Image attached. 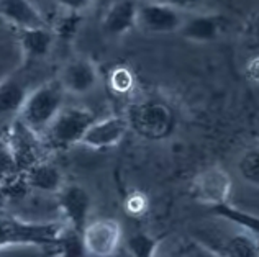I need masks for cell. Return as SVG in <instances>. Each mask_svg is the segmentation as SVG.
<instances>
[{
    "label": "cell",
    "mask_w": 259,
    "mask_h": 257,
    "mask_svg": "<svg viewBox=\"0 0 259 257\" xmlns=\"http://www.w3.org/2000/svg\"><path fill=\"white\" fill-rule=\"evenodd\" d=\"M64 95L66 92L58 80L36 87L30 90L18 113V120L36 136H43L61 108L64 107Z\"/></svg>",
    "instance_id": "obj_1"
},
{
    "label": "cell",
    "mask_w": 259,
    "mask_h": 257,
    "mask_svg": "<svg viewBox=\"0 0 259 257\" xmlns=\"http://www.w3.org/2000/svg\"><path fill=\"white\" fill-rule=\"evenodd\" d=\"M66 229L64 223H33L12 216H0V249L12 246H56Z\"/></svg>",
    "instance_id": "obj_2"
},
{
    "label": "cell",
    "mask_w": 259,
    "mask_h": 257,
    "mask_svg": "<svg viewBox=\"0 0 259 257\" xmlns=\"http://www.w3.org/2000/svg\"><path fill=\"white\" fill-rule=\"evenodd\" d=\"M128 126L149 141H161L172 134L176 117L172 110L159 100H143L133 104L125 115Z\"/></svg>",
    "instance_id": "obj_3"
},
{
    "label": "cell",
    "mask_w": 259,
    "mask_h": 257,
    "mask_svg": "<svg viewBox=\"0 0 259 257\" xmlns=\"http://www.w3.org/2000/svg\"><path fill=\"white\" fill-rule=\"evenodd\" d=\"M95 120L97 117L87 108L63 107L43 136L53 149H67L74 144H80V139Z\"/></svg>",
    "instance_id": "obj_4"
},
{
    "label": "cell",
    "mask_w": 259,
    "mask_h": 257,
    "mask_svg": "<svg viewBox=\"0 0 259 257\" xmlns=\"http://www.w3.org/2000/svg\"><path fill=\"white\" fill-rule=\"evenodd\" d=\"M186 18V13L171 2H145L136 7V28L151 35L179 31Z\"/></svg>",
    "instance_id": "obj_5"
},
{
    "label": "cell",
    "mask_w": 259,
    "mask_h": 257,
    "mask_svg": "<svg viewBox=\"0 0 259 257\" xmlns=\"http://www.w3.org/2000/svg\"><path fill=\"white\" fill-rule=\"evenodd\" d=\"M231 177L220 166H210L195 175L190 182V197L210 208L228 203L231 193Z\"/></svg>",
    "instance_id": "obj_6"
},
{
    "label": "cell",
    "mask_w": 259,
    "mask_h": 257,
    "mask_svg": "<svg viewBox=\"0 0 259 257\" xmlns=\"http://www.w3.org/2000/svg\"><path fill=\"white\" fill-rule=\"evenodd\" d=\"M85 252L94 257H110L121 244V226L113 218H99L89 221L82 231Z\"/></svg>",
    "instance_id": "obj_7"
},
{
    "label": "cell",
    "mask_w": 259,
    "mask_h": 257,
    "mask_svg": "<svg viewBox=\"0 0 259 257\" xmlns=\"http://www.w3.org/2000/svg\"><path fill=\"white\" fill-rule=\"evenodd\" d=\"M58 198L59 210L66 220L64 225L72 231L82 234L91 212V197L87 190L77 184H69L58 192Z\"/></svg>",
    "instance_id": "obj_8"
},
{
    "label": "cell",
    "mask_w": 259,
    "mask_h": 257,
    "mask_svg": "<svg viewBox=\"0 0 259 257\" xmlns=\"http://www.w3.org/2000/svg\"><path fill=\"white\" fill-rule=\"evenodd\" d=\"M5 149L9 151L18 172H25L28 167L41 161L38 154V136L30 131L18 118L9 131Z\"/></svg>",
    "instance_id": "obj_9"
},
{
    "label": "cell",
    "mask_w": 259,
    "mask_h": 257,
    "mask_svg": "<svg viewBox=\"0 0 259 257\" xmlns=\"http://www.w3.org/2000/svg\"><path fill=\"white\" fill-rule=\"evenodd\" d=\"M128 130L130 126L125 117H107L95 120L85 131L84 138L80 139V144L94 151L110 149L121 143Z\"/></svg>",
    "instance_id": "obj_10"
},
{
    "label": "cell",
    "mask_w": 259,
    "mask_h": 257,
    "mask_svg": "<svg viewBox=\"0 0 259 257\" xmlns=\"http://www.w3.org/2000/svg\"><path fill=\"white\" fill-rule=\"evenodd\" d=\"M99 80L97 67L85 58H77L69 61L63 69H61L58 82L63 87L66 93L74 95H84L92 89H95Z\"/></svg>",
    "instance_id": "obj_11"
},
{
    "label": "cell",
    "mask_w": 259,
    "mask_h": 257,
    "mask_svg": "<svg viewBox=\"0 0 259 257\" xmlns=\"http://www.w3.org/2000/svg\"><path fill=\"white\" fill-rule=\"evenodd\" d=\"M0 15L15 26L17 31L50 28L46 17L31 2H26V0H4V2H0Z\"/></svg>",
    "instance_id": "obj_12"
},
{
    "label": "cell",
    "mask_w": 259,
    "mask_h": 257,
    "mask_svg": "<svg viewBox=\"0 0 259 257\" xmlns=\"http://www.w3.org/2000/svg\"><path fill=\"white\" fill-rule=\"evenodd\" d=\"M136 7L132 0H117L107 7L102 18V30L108 36H123L136 28Z\"/></svg>",
    "instance_id": "obj_13"
},
{
    "label": "cell",
    "mask_w": 259,
    "mask_h": 257,
    "mask_svg": "<svg viewBox=\"0 0 259 257\" xmlns=\"http://www.w3.org/2000/svg\"><path fill=\"white\" fill-rule=\"evenodd\" d=\"M203 249H207L213 257H259L256 236L246 231H238L227 238H220L213 244L203 246Z\"/></svg>",
    "instance_id": "obj_14"
},
{
    "label": "cell",
    "mask_w": 259,
    "mask_h": 257,
    "mask_svg": "<svg viewBox=\"0 0 259 257\" xmlns=\"http://www.w3.org/2000/svg\"><path fill=\"white\" fill-rule=\"evenodd\" d=\"M22 174L26 187L35 188V190L39 192L58 193L66 185L63 172L59 171V167L46 161L36 162V164H33Z\"/></svg>",
    "instance_id": "obj_15"
},
{
    "label": "cell",
    "mask_w": 259,
    "mask_h": 257,
    "mask_svg": "<svg viewBox=\"0 0 259 257\" xmlns=\"http://www.w3.org/2000/svg\"><path fill=\"white\" fill-rule=\"evenodd\" d=\"M18 41L26 59H43L51 53L56 36L51 28H35L18 31Z\"/></svg>",
    "instance_id": "obj_16"
},
{
    "label": "cell",
    "mask_w": 259,
    "mask_h": 257,
    "mask_svg": "<svg viewBox=\"0 0 259 257\" xmlns=\"http://www.w3.org/2000/svg\"><path fill=\"white\" fill-rule=\"evenodd\" d=\"M28 93V87L22 79L10 76L0 80V115L7 117V115L20 113Z\"/></svg>",
    "instance_id": "obj_17"
},
{
    "label": "cell",
    "mask_w": 259,
    "mask_h": 257,
    "mask_svg": "<svg viewBox=\"0 0 259 257\" xmlns=\"http://www.w3.org/2000/svg\"><path fill=\"white\" fill-rule=\"evenodd\" d=\"M184 38L192 41H212L220 33V20L212 15H195L189 17L179 30Z\"/></svg>",
    "instance_id": "obj_18"
},
{
    "label": "cell",
    "mask_w": 259,
    "mask_h": 257,
    "mask_svg": "<svg viewBox=\"0 0 259 257\" xmlns=\"http://www.w3.org/2000/svg\"><path fill=\"white\" fill-rule=\"evenodd\" d=\"M212 212H215L218 216H222L223 220L233 223V225L240 228L241 231H246L253 236H257V216H253L251 213H246V212H241V210L231 207L230 203L213 207Z\"/></svg>",
    "instance_id": "obj_19"
},
{
    "label": "cell",
    "mask_w": 259,
    "mask_h": 257,
    "mask_svg": "<svg viewBox=\"0 0 259 257\" xmlns=\"http://www.w3.org/2000/svg\"><path fill=\"white\" fill-rule=\"evenodd\" d=\"M84 22V15L79 12H69L63 10V13H59V17L56 18L54 25H51L50 28L54 33V36L61 39H71L77 35V31L80 28V25Z\"/></svg>",
    "instance_id": "obj_20"
},
{
    "label": "cell",
    "mask_w": 259,
    "mask_h": 257,
    "mask_svg": "<svg viewBox=\"0 0 259 257\" xmlns=\"http://www.w3.org/2000/svg\"><path fill=\"white\" fill-rule=\"evenodd\" d=\"M126 247L133 257H158L161 241L146 233H136L126 239Z\"/></svg>",
    "instance_id": "obj_21"
},
{
    "label": "cell",
    "mask_w": 259,
    "mask_h": 257,
    "mask_svg": "<svg viewBox=\"0 0 259 257\" xmlns=\"http://www.w3.org/2000/svg\"><path fill=\"white\" fill-rule=\"evenodd\" d=\"M54 247L59 251L61 257H85L87 254L84 242H82V236L76 231H72V229H69L67 226Z\"/></svg>",
    "instance_id": "obj_22"
},
{
    "label": "cell",
    "mask_w": 259,
    "mask_h": 257,
    "mask_svg": "<svg viewBox=\"0 0 259 257\" xmlns=\"http://www.w3.org/2000/svg\"><path fill=\"white\" fill-rule=\"evenodd\" d=\"M238 171H240L241 177L249 182L251 185H259V152L257 149H249L243 154L238 164Z\"/></svg>",
    "instance_id": "obj_23"
},
{
    "label": "cell",
    "mask_w": 259,
    "mask_h": 257,
    "mask_svg": "<svg viewBox=\"0 0 259 257\" xmlns=\"http://www.w3.org/2000/svg\"><path fill=\"white\" fill-rule=\"evenodd\" d=\"M108 84H110L112 90L117 93H126L133 89L135 85V76L132 71L126 67H117L108 76Z\"/></svg>",
    "instance_id": "obj_24"
},
{
    "label": "cell",
    "mask_w": 259,
    "mask_h": 257,
    "mask_svg": "<svg viewBox=\"0 0 259 257\" xmlns=\"http://www.w3.org/2000/svg\"><path fill=\"white\" fill-rule=\"evenodd\" d=\"M148 210V198L141 192H135L126 198V212L133 216H141Z\"/></svg>",
    "instance_id": "obj_25"
},
{
    "label": "cell",
    "mask_w": 259,
    "mask_h": 257,
    "mask_svg": "<svg viewBox=\"0 0 259 257\" xmlns=\"http://www.w3.org/2000/svg\"><path fill=\"white\" fill-rule=\"evenodd\" d=\"M181 257H213L212 254H210L207 249H203L202 247V251H200V254L199 252H194V254H186V255H181Z\"/></svg>",
    "instance_id": "obj_26"
}]
</instances>
